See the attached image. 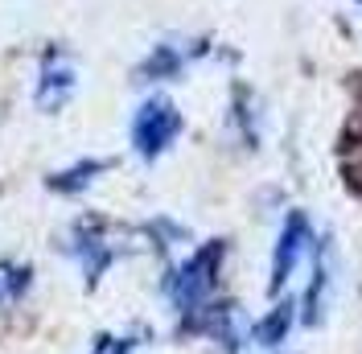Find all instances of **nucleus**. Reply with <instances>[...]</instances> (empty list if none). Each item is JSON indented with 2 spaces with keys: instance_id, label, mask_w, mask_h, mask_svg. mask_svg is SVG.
I'll return each instance as SVG.
<instances>
[{
  "instance_id": "nucleus-1",
  "label": "nucleus",
  "mask_w": 362,
  "mask_h": 354,
  "mask_svg": "<svg viewBox=\"0 0 362 354\" xmlns=\"http://www.w3.org/2000/svg\"><path fill=\"white\" fill-rule=\"evenodd\" d=\"M177 132H181V115H177V108L165 103V99H148L144 108L136 111V120H132V144L144 156L165 153Z\"/></svg>"
},
{
  "instance_id": "nucleus-2",
  "label": "nucleus",
  "mask_w": 362,
  "mask_h": 354,
  "mask_svg": "<svg viewBox=\"0 0 362 354\" xmlns=\"http://www.w3.org/2000/svg\"><path fill=\"white\" fill-rule=\"evenodd\" d=\"M309 239H313V231H309V219H305V215H288L284 231H280V244H276V264H272V292H280V288L293 280V272L300 268V256L309 251Z\"/></svg>"
},
{
  "instance_id": "nucleus-3",
  "label": "nucleus",
  "mask_w": 362,
  "mask_h": 354,
  "mask_svg": "<svg viewBox=\"0 0 362 354\" xmlns=\"http://www.w3.org/2000/svg\"><path fill=\"white\" fill-rule=\"evenodd\" d=\"M358 4H362V0H358Z\"/></svg>"
}]
</instances>
